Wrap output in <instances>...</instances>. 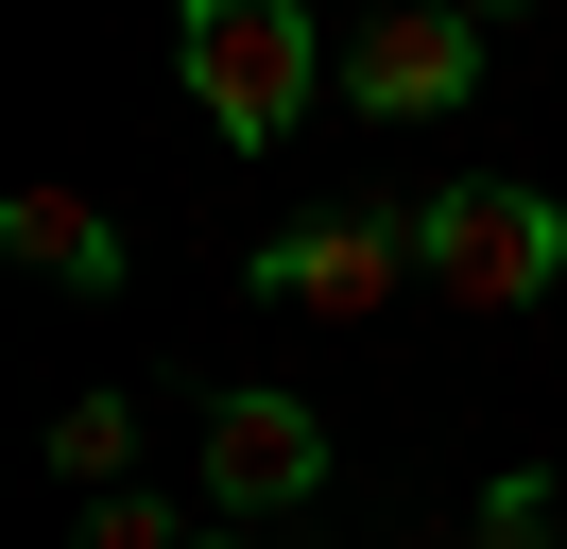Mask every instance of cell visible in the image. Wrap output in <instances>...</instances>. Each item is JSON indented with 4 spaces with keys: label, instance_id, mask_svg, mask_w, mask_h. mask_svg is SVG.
I'll return each mask as SVG.
<instances>
[{
    "label": "cell",
    "instance_id": "obj_1",
    "mask_svg": "<svg viewBox=\"0 0 567 549\" xmlns=\"http://www.w3.org/2000/svg\"><path fill=\"white\" fill-rule=\"evenodd\" d=\"M173 69L241 155H276L310 121V86H344V52L310 34V0H173Z\"/></svg>",
    "mask_w": 567,
    "mask_h": 549
},
{
    "label": "cell",
    "instance_id": "obj_2",
    "mask_svg": "<svg viewBox=\"0 0 567 549\" xmlns=\"http://www.w3.org/2000/svg\"><path fill=\"white\" fill-rule=\"evenodd\" d=\"M413 258H430V292L447 309H550V274H567V206L550 189H516V172H447V189L413 206Z\"/></svg>",
    "mask_w": 567,
    "mask_h": 549
},
{
    "label": "cell",
    "instance_id": "obj_3",
    "mask_svg": "<svg viewBox=\"0 0 567 549\" xmlns=\"http://www.w3.org/2000/svg\"><path fill=\"white\" fill-rule=\"evenodd\" d=\"M482 0H361L344 34V103L361 121H464V86H482Z\"/></svg>",
    "mask_w": 567,
    "mask_h": 549
},
{
    "label": "cell",
    "instance_id": "obj_4",
    "mask_svg": "<svg viewBox=\"0 0 567 549\" xmlns=\"http://www.w3.org/2000/svg\"><path fill=\"white\" fill-rule=\"evenodd\" d=\"M413 224L395 206H327V224H276L258 240V309H292V327H379V292H413Z\"/></svg>",
    "mask_w": 567,
    "mask_h": 549
},
{
    "label": "cell",
    "instance_id": "obj_5",
    "mask_svg": "<svg viewBox=\"0 0 567 549\" xmlns=\"http://www.w3.org/2000/svg\"><path fill=\"white\" fill-rule=\"evenodd\" d=\"M310 498H327V412L276 377L207 395V515H310Z\"/></svg>",
    "mask_w": 567,
    "mask_h": 549
},
{
    "label": "cell",
    "instance_id": "obj_6",
    "mask_svg": "<svg viewBox=\"0 0 567 549\" xmlns=\"http://www.w3.org/2000/svg\"><path fill=\"white\" fill-rule=\"evenodd\" d=\"M0 258L52 274V292H121V274H138V240H121L104 189H0Z\"/></svg>",
    "mask_w": 567,
    "mask_h": 549
},
{
    "label": "cell",
    "instance_id": "obj_7",
    "mask_svg": "<svg viewBox=\"0 0 567 549\" xmlns=\"http://www.w3.org/2000/svg\"><path fill=\"white\" fill-rule=\"evenodd\" d=\"M121 464H138V395H70V412H52V480L121 498Z\"/></svg>",
    "mask_w": 567,
    "mask_h": 549
},
{
    "label": "cell",
    "instance_id": "obj_8",
    "mask_svg": "<svg viewBox=\"0 0 567 549\" xmlns=\"http://www.w3.org/2000/svg\"><path fill=\"white\" fill-rule=\"evenodd\" d=\"M464 549H550V464H498L464 498Z\"/></svg>",
    "mask_w": 567,
    "mask_h": 549
},
{
    "label": "cell",
    "instance_id": "obj_9",
    "mask_svg": "<svg viewBox=\"0 0 567 549\" xmlns=\"http://www.w3.org/2000/svg\"><path fill=\"white\" fill-rule=\"evenodd\" d=\"M86 549H207V532H189L173 498H138V480H121V498H86Z\"/></svg>",
    "mask_w": 567,
    "mask_h": 549
},
{
    "label": "cell",
    "instance_id": "obj_10",
    "mask_svg": "<svg viewBox=\"0 0 567 549\" xmlns=\"http://www.w3.org/2000/svg\"><path fill=\"white\" fill-rule=\"evenodd\" d=\"M482 18H516V0H482Z\"/></svg>",
    "mask_w": 567,
    "mask_h": 549
}]
</instances>
